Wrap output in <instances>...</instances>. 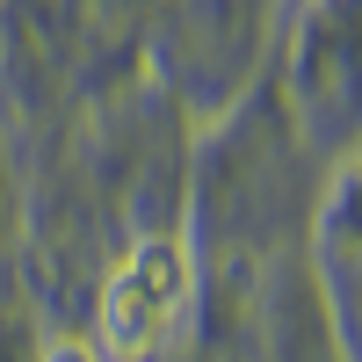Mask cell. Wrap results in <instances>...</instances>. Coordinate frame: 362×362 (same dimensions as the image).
<instances>
[{
  "label": "cell",
  "instance_id": "6da1fadb",
  "mask_svg": "<svg viewBox=\"0 0 362 362\" xmlns=\"http://www.w3.org/2000/svg\"><path fill=\"white\" fill-rule=\"evenodd\" d=\"M181 305H189V247L181 239L131 247V261L102 283V355L145 362L181 319Z\"/></svg>",
  "mask_w": 362,
  "mask_h": 362
},
{
  "label": "cell",
  "instance_id": "7a4b0ae2",
  "mask_svg": "<svg viewBox=\"0 0 362 362\" xmlns=\"http://www.w3.org/2000/svg\"><path fill=\"white\" fill-rule=\"evenodd\" d=\"M44 362H102V355L87 348V341H51V348H44Z\"/></svg>",
  "mask_w": 362,
  "mask_h": 362
}]
</instances>
